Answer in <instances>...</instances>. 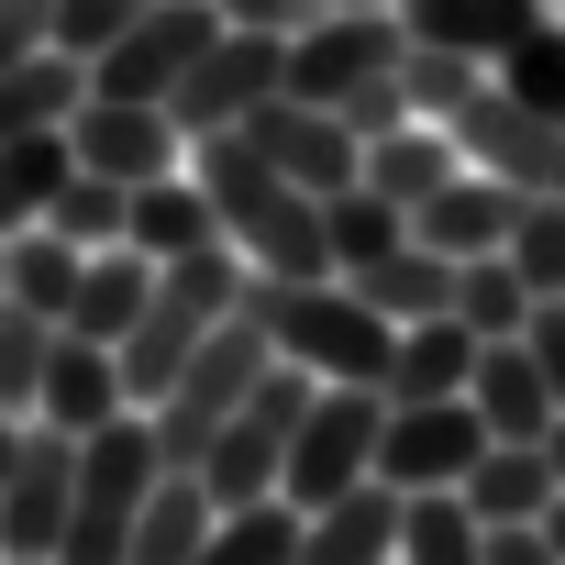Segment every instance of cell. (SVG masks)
I'll list each match as a JSON object with an SVG mask.
<instances>
[{
	"label": "cell",
	"mask_w": 565,
	"mask_h": 565,
	"mask_svg": "<svg viewBox=\"0 0 565 565\" xmlns=\"http://www.w3.org/2000/svg\"><path fill=\"white\" fill-rule=\"evenodd\" d=\"M189 178L211 189V222H222V244H233L244 266H266V277H333V244H322V189L277 178V167L244 145V122L189 134Z\"/></svg>",
	"instance_id": "6da1fadb"
},
{
	"label": "cell",
	"mask_w": 565,
	"mask_h": 565,
	"mask_svg": "<svg viewBox=\"0 0 565 565\" xmlns=\"http://www.w3.org/2000/svg\"><path fill=\"white\" fill-rule=\"evenodd\" d=\"M244 311L266 322V344L289 355V366L355 377V388H377L388 377V344H399V322L366 311L344 277H266V266H244Z\"/></svg>",
	"instance_id": "7a4b0ae2"
},
{
	"label": "cell",
	"mask_w": 565,
	"mask_h": 565,
	"mask_svg": "<svg viewBox=\"0 0 565 565\" xmlns=\"http://www.w3.org/2000/svg\"><path fill=\"white\" fill-rule=\"evenodd\" d=\"M167 477L145 411H111L100 433H78V488H67V532H56V565H122L134 521H145V488Z\"/></svg>",
	"instance_id": "3957f363"
},
{
	"label": "cell",
	"mask_w": 565,
	"mask_h": 565,
	"mask_svg": "<svg viewBox=\"0 0 565 565\" xmlns=\"http://www.w3.org/2000/svg\"><path fill=\"white\" fill-rule=\"evenodd\" d=\"M266 366H277V344H266V322L233 300V311H222V322L189 344V366L167 377V399H145V433H156V455H167V466H200V444L233 422V399H244Z\"/></svg>",
	"instance_id": "277c9868"
},
{
	"label": "cell",
	"mask_w": 565,
	"mask_h": 565,
	"mask_svg": "<svg viewBox=\"0 0 565 565\" xmlns=\"http://www.w3.org/2000/svg\"><path fill=\"white\" fill-rule=\"evenodd\" d=\"M311 388H322L311 366H289V355H277V366L233 399V422H222V433L200 444V466H189V477L211 488V510H233V499H266V488H277V466H289V433H300Z\"/></svg>",
	"instance_id": "5b68a950"
},
{
	"label": "cell",
	"mask_w": 565,
	"mask_h": 565,
	"mask_svg": "<svg viewBox=\"0 0 565 565\" xmlns=\"http://www.w3.org/2000/svg\"><path fill=\"white\" fill-rule=\"evenodd\" d=\"M377 433H388V388H355V377H322L300 433H289V466H277V499L322 510L333 488L377 477Z\"/></svg>",
	"instance_id": "8992f818"
},
{
	"label": "cell",
	"mask_w": 565,
	"mask_h": 565,
	"mask_svg": "<svg viewBox=\"0 0 565 565\" xmlns=\"http://www.w3.org/2000/svg\"><path fill=\"white\" fill-rule=\"evenodd\" d=\"M211 34H222V12H211V0H145V12H134V23L89 56V89H100V100H167Z\"/></svg>",
	"instance_id": "52a82bcc"
},
{
	"label": "cell",
	"mask_w": 565,
	"mask_h": 565,
	"mask_svg": "<svg viewBox=\"0 0 565 565\" xmlns=\"http://www.w3.org/2000/svg\"><path fill=\"white\" fill-rule=\"evenodd\" d=\"M277 78H289V34H255V23H222L200 56H189V78L167 89V111H178V134H222V122H244Z\"/></svg>",
	"instance_id": "ba28073f"
},
{
	"label": "cell",
	"mask_w": 565,
	"mask_h": 565,
	"mask_svg": "<svg viewBox=\"0 0 565 565\" xmlns=\"http://www.w3.org/2000/svg\"><path fill=\"white\" fill-rule=\"evenodd\" d=\"M399 12H366V0H322V12L289 34V78L277 89H300V100H344L355 78H377V67H399Z\"/></svg>",
	"instance_id": "9c48e42d"
},
{
	"label": "cell",
	"mask_w": 565,
	"mask_h": 565,
	"mask_svg": "<svg viewBox=\"0 0 565 565\" xmlns=\"http://www.w3.org/2000/svg\"><path fill=\"white\" fill-rule=\"evenodd\" d=\"M244 145L277 167V178H300V189H355V167H366V145L344 134V111L333 100H300V89H266L255 111H244Z\"/></svg>",
	"instance_id": "30bf717a"
},
{
	"label": "cell",
	"mask_w": 565,
	"mask_h": 565,
	"mask_svg": "<svg viewBox=\"0 0 565 565\" xmlns=\"http://www.w3.org/2000/svg\"><path fill=\"white\" fill-rule=\"evenodd\" d=\"M488 455V422L477 399H388V433H377V477L388 488H455L466 466Z\"/></svg>",
	"instance_id": "8fae6325"
},
{
	"label": "cell",
	"mask_w": 565,
	"mask_h": 565,
	"mask_svg": "<svg viewBox=\"0 0 565 565\" xmlns=\"http://www.w3.org/2000/svg\"><path fill=\"white\" fill-rule=\"evenodd\" d=\"M67 488H78V433L23 422V455H12V477H0V554H45V565H56Z\"/></svg>",
	"instance_id": "7c38bea8"
},
{
	"label": "cell",
	"mask_w": 565,
	"mask_h": 565,
	"mask_svg": "<svg viewBox=\"0 0 565 565\" xmlns=\"http://www.w3.org/2000/svg\"><path fill=\"white\" fill-rule=\"evenodd\" d=\"M444 134H455V156H466V167H488V178H510V189H554V167H565V122L521 111L499 78H488Z\"/></svg>",
	"instance_id": "4fadbf2b"
},
{
	"label": "cell",
	"mask_w": 565,
	"mask_h": 565,
	"mask_svg": "<svg viewBox=\"0 0 565 565\" xmlns=\"http://www.w3.org/2000/svg\"><path fill=\"white\" fill-rule=\"evenodd\" d=\"M67 156L134 189V178L178 167V156H189V134H178V111H167V100H100V89H89V100L67 111Z\"/></svg>",
	"instance_id": "5bb4252c"
},
{
	"label": "cell",
	"mask_w": 565,
	"mask_h": 565,
	"mask_svg": "<svg viewBox=\"0 0 565 565\" xmlns=\"http://www.w3.org/2000/svg\"><path fill=\"white\" fill-rule=\"evenodd\" d=\"M289 565H399V488L388 477H355L322 510H300V554Z\"/></svg>",
	"instance_id": "9a60e30c"
},
{
	"label": "cell",
	"mask_w": 565,
	"mask_h": 565,
	"mask_svg": "<svg viewBox=\"0 0 565 565\" xmlns=\"http://www.w3.org/2000/svg\"><path fill=\"white\" fill-rule=\"evenodd\" d=\"M521 200H532V189H510V178H488V167H455V178L411 211V244H433V255H499L510 222H521Z\"/></svg>",
	"instance_id": "2e32d148"
},
{
	"label": "cell",
	"mask_w": 565,
	"mask_h": 565,
	"mask_svg": "<svg viewBox=\"0 0 565 565\" xmlns=\"http://www.w3.org/2000/svg\"><path fill=\"white\" fill-rule=\"evenodd\" d=\"M122 244H134V255H156V266H167V255H189V244H222V222H211V189L189 178V156L122 189Z\"/></svg>",
	"instance_id": "e0dca14e"
},
{
	"label": "cell",
	"mask_w": 565,
	"mask_h": 565,
	"mask_svg": "<svg viewBox=\"0 0 565 565\" xmlns=\"http://www.w3.org/2000/svg\"><path fill=\"white\" fill-rule=\"evenodd\" d=\"M466 399H477L488 444H543V422H554V388H543V366H532V344H521V333L477 344V366H466Z\"/></svg>",
	"instance_id": "ac0fdd59"
},
{
	"label": "cell",
	"mask_w": 565,
	"mask_h": 565,
	"mask_svg": "<svg viewBox=\"0 0 565 565\" xmlns=\"http://www.w3.org/2000/svg\"><path fill=\"white\" fill-rule=\"evenodd\" d=\"M111 411H134V399H122V355L89 344V333H56L45 388H34V422H56V433H100Z\"/></svg>",
	"instance_id": "d6986e66"
},
{
	"label": "cell",
	"mask_w": 565,
	"mask_h": 565,
	"mask_svg": "<svg viewBox=\"0 0 565 565\" xmlns=\"http://www.w3.org/2000/svg\"><path fill=\"white\" fill-rule=\"evenodd\" d=\"M455 167H466V156H455V134L411 111V122H388V134H366V167H355V178H366L377 200H399V211H422V200H433V189H444Z\"/></svg>",
	"instance_id": "ffe728a7"
},
{
	"label": "cell",
	"mask_w": 565,
	"mask_h": 565,
	"mask_svg": "<svg viewBox=\"0 0 565 565\" xmlns=\"http://www.w3.org/2000/svg\"><path fill=\"white\" fill-rule=\"evenodd\" d=\"M145 289H156V255H134V244H89V266H78V300H67V322H56V333L122 344V333H134V311H145Z\"/></svg>",
	"instance_id": "44dd1931"
},
{
	"label": "cell",
	"mask_w": 565,
	"mask_h": 565,
	"mask_svg": "<svg viewBox=\"0 0 565 565\" xmlns=\"http://www.w3.org/2000/svg\"><path fill=\"white\" fill-rule=\"evenodd\" d=\"M78 266H89V244H67L56 222H23V233H0V300H23V311L67 322V300H78Z\"/></svg>",
	"instance_id": "7402d4cb"
},
{
	"label": "cell",
	"mask_w": 565,
	"mask_h": 565,
	"mask_svg": "<svg viewBox=\"0 0 565 565\" xmlns=\"http://www.w3.org/2000/svg\"><path fill=\"white\" fill-rule=\"evenodd\" d=\"M466 366H477V333L455 322V311H422V322H399V344H388V399H455L466 388Z\"/></svg>",
	"instance_id": "603a6c76"
},
{
	"label": "cell",
	"mask_w": 565,
	"mask_h": 565,
	"mask_svg": "<svg viewBox=\"0 0 565 565\" xmlns=\"http://www.w3.org/2000/svg\"><path fill=\"white\" fill-rule=\"evenodd\" d=\"M78 100H89V67H78L67 45L12 56V67H0V145H12V134H56Z\"/></svg>",
	"instance_id": "cb8c5ba5"
},
{
	"label": "cell",
	"mask_w": 565,
	"mask_h": 565,
	"mask_svg": "<svg viewBox=\"0 0 565 565\" xmlns=\"http://www.w3.org/2000/svg\"><path fill=\"white\" fill-rule=\"evenodd\" d=\"M532 12H554V0H399V34H411V45H455V56L488 67Z\"/></svg>",
	"instance_id": "d4e9b609"
},
{
	"label": "cell",
	"mask_w": 565,
	"mask_h": 565,
	"mask_svg": "<svg viewBox=\"0 0 565 565\" xmlns=\"http://www.w3.org/2000/svg\"><path fill=\"white\" fill-rule=\"evenodd\" d=\"M344 289L366 300V311H388V322H422V311H455V255H433V244H388V255H366Z\"/></svg>",
	"instance_id": "484cf974"
},
{
	"label": "cell",
	"mask_w": 565,
	"mask_h": 565,
	"mask_svg": "<svg viewBox=\"0 0 565 565\" xmlns=\"http://www.w3.org/2000/svg\"><path fill=\"white\" fill-rule=\"evenodd\" d=\"M455 488H466V510H477V521H543L565 477H554V455H543V444H488Z\"/></svg>",
	"instance_id": "4316f807"
},
{
	"label": "cell",
	"mask_w": 565,
	"mask_h": 565,
	"mask_svg": "<svg viewBox=\"0 0 565 565\" xmlns=\"http://www.w3.org/2000/svg\"><path fill=\"white\" fill-rule=\"evenodd\" d=\"M399 565H488V521L466 488H399Z\"/></svg>",
	"instance_id": "83f0119b"
},
{
	"label": "cell",
	"mask_w": 565,
	"mask_h": 565,
	"mask_svg": "<svg viewBox=\"0 0 565 565\" xmlns=\"http://www.w3.org/2000/svg\"><path fill=\"white\" fill-rule=\"evenodd\" d=\"M200 532H211V488H200L189 466H167V477L145 488V521H134L122 565H200Z\"/></svg>",
	"instance_id": "f1b7e54d"
},
{
	"label": "cell",
	"mask_w": 565,
	"mask_h": 565,
	"mask_svg": "<svg viewBox=\"0 0 565 565\" xmlns=\"http://www.w3.org/2000/svg\"><path fill=\"white\" fill-rule=\"evenodd\" d=\"M300 554V499H233V510H211V532H200V565H289Z\"/></svg>",
	"instance_id": "f546056e"
},
{
	"label": "cell",
	"mask_w": 565,
	"mask_h": 565,
	"mask_svg": "<svg viewBox=\"0 0 565 565\" xmlns=\"http://www.w3.org/2000/svg\"><path fill=\"white\" fill-rule=\"evenodd\" d=\"M488 78L521 100V111H543V122H565V23L554 12H532L499 56H488Z\"/></svg>",
	"instance_id": "4dcf8cb0"
},
{
	"label": "cell",
	"mask_w": 565,
	"mask_h": 565,
	"mask_svg": "<svg viewBox=\"0 0 565 565\" xmlns=\"http://www.w3.org/2000/svg\"><path fill=\"white\" fill-rule=\"evenodd\" d=\"M322 244H333V277H355L366 255L411 244V211H399V200H377V189L355 178V189H333V200H322Z\"/></svg>",
	"instance_id": "1f68e13d"
},
{
	"label": "cell",
	"mask_w": 565,
	"mask_h": 565,
	"mask_svg": "<svg viewBox=\"0 0 565 565\" xmlns=\"http://www.w3.org/2000/svg\"><path fill=\"white\" fill-rule=\"evenodd\" d=\"M67 167H78V156H67V122H56V134H12V145H0V233L45 222V200H56Z\"/></svg>",
	"instance_id": "d6a6232c"
},
{
	"label": "cell",
	"mask_w": 565,
	"mask_h": 565,
	"mask_svg": "<svg viewBox=\"0 0 565 565\" xmlns=\"http://www.w3.org/2000/svg\"><path fill=\"white\" fill-rule=\"evenodd\" d=\"M455 322H466L477 344H499V333L532 322V289H521L510 255H455Z\"/></svg>",
	"instance_id": "836d02e7"
},
{
	"label": "cell",
	"mask_w": 565,
	"mask_h": 565,
	"mask_svg": "<svg viewBox=\"0 0 565 565\" xmlns=\"http://www.w3.org/2000/svg\"><path fill=\"white\" fill-rule=\"evenodd\" d=\"M399 89H411V111H422V122H455V111L488 89V67H477V56H455V45H399Z\"/></svg>",
	"instance_id": "e575fe53"
},
{
	"label": "cell",
	"mask_w": 565,
	"mask_h": 565,
	"mask_svg": "<svg viewBox=\"0 0 565 565\" xmlns=\"http://www.w3.org/2000/svg\"><path fill=\"white\" fill-rule=\"evenodd\" d=\"M45 355H56V322H45V311H23V300H0V411H12V422H34Z\"/></svg>",
	"instance_id": "d590c367"
},
{
	"label": "cell",
	"mask_w": 565,
	"mask_h": 565,
	"mask_svg": "<svg viewBox=\"0 0 565 565\" xmlns=\"http://www.w3.org/2000/svg\"><path fill=\"white\" fill-rule=\"evenodd\" d=\"M499 255L521 266V289H532V300H543V289H565V189H532Z\"/></svg>",
	"instance_id": "8d00e7d4"
},
{
	"label": "cell",
	"mask_w": 565,
	"mask_h": 565,
	"mask_svg": "<svg viewBox=\"0 0 565 565\" xmlns=\"http://www.w3.org/2000/svg\"><path fill=\"white\" fill-rule=\"evenodd\" d=\"M45 222H56L67 244H122V178L67 167V178H56V200H45Z\"/></svg>",
	"instance_id": "74e56055"
},
{
	"label": "cell",
	"mask_w": 565,
	"mask_h": 565,
	"mask_svg": "<svg viewBox=\"0 0 565 565\" xmlns=\"http://www.w3.org/2000/svg\"><path fill=\"white\" fill-rule=\"evenodd\" d=\"M134 12H145V0H56V45H67V56L89 67V56H100V45H111V34H122Z\"/></svg>",
	"instance_id": "f35d334b"
},
{
	"label": "cell",
	"mask_w": 565,
	"mask_h": 565,
	"mask_svg": "<svg viewBox=\"0 0 565 565\" xmlns=\"http://www.w3.org/2000/svg\"><path fill=\"white\" fill-rule=\"evenodd\" d=\"M333 111H344V134L366 145V134H388V122H411V89H399V67H377V78H355V89H344Z\"/></svg>",
	"instance_id": "ab89813d"
},
{
	"label": "cell",
	"mask_w": 565,
	"mask_h": 565,
	"mask_svg": "<svg viewBox=\"0 0 565 565\" xmlns=\"http://www.w3.org/2000/svg\"><path fill=\"white\" fill-rule=\"evenodd\" d=\"M521 344H532V366H543V388L565 399V289H543V300H532V322H521Z\"/></svg>",
	"instance_id": "60d3db41"
},
{
	"label": "cell",
	"mask_w": 565,
	"mask_h": 565,
	"mask_svg": "<svg viewBox=\"0 0 565 565\" xmlns=\"http://www.w3.org/2000/svg\"><path fill=\"white\" fill-rule=\"evenodd\" d=\"M34 45H56V0H0V67Z\"/></svg>",
	"instance_id": "b9f144b4"
},
{
	"label": "cell",
	"mask_w": 565,
	"mask_h": 565,
	"mask_svg": "<svg viewBox=\"0 0 565 565\" xmlns=\"http://www.w3.org/2000/svg\"><path fill=\"white\" fill-rule=\"evenodd\" d=\"M488 565H565L543 521H488Z\"/></svg>",
	"instance_id": "7bdbcfd3"
},
{
	"label": "cell",
	"mask_w": 565,
	"mask_h": 565,
	"mask_svg": "<svg viewBox=\"0 0 565 565\" xmlns=\"http://www.w3.org/2000/svg\"><path fill=\"white\" fill-rule=\"evenodd\" d=\"M211 12H222V23H255V34H300L322 0H211Z\"/></svg>",
	"instance_id": "ee69618b"
},
{
	"label": "cell",
	"mask_w": 565,
	"mask_h": 565,
	"mask_svg": "<svg viewBox=\"0 0 565 565\" xmlns=\"http://www.w3.org/2000/svg\"><path fill=\"white\" fill-rule=\"evenodd\" d=\"M543 455H554V477H565V399H554V422H543Z\"/></svg>",
	"instance_id": "f6af8a7d"
},
{
	"label": "cell",
	"mask_w": 565,
	"mask_h": 565,
	"mask_svg": "<svg viewBox=\"0 0 565 565\" xmlns=\"http://www.w3.org/2000/svg\"><path fill=\"white\" fill-rule=\"evenodd\" d=\"M12 455H23V422H12V411H0V477H12Z\"/></svg>",
	"instance_id": "bcb514c9"
},
{
	"label": "cell",
	"mask_w": 565,
	"mask_h": 565,
	"mask_svg": "<svg viewBox=\"0 0 565 565\" xmlns=\"http://www.w3.org/2000/svg\"><path fill=\"white\" fill-rule=\"evenodd\" d=\"M543 532H554V554H565V488H554V510H543Z\"/></svg>",
	"instance_id": "7dc6e473"
},
{
	"label": "cell",
	"mask_w": 565,
	"mask_h": 565,
	"mask_svg": "<svg viewBox=\"0 0 565 565\" xmlns=\"http://www.w3.org/2000/svg\"><path fill=\"white\" fill-rule=\"evenodd\" d=\"M0 565H45V554H0Z\"/></svg>",
	"instance_id": "c3c4849f"
},
{
	"label": "cell",
	"mask_w": 565,
	"mask_h": 565,
	"mask_svg": "<svg viewBox=\"0 0 565 565\" xmlns=\"http://www.w3.org/2000/svg\"><path fill=\"white\" fill-rule=\"evenodd\" d=\"M366 12H399V0H366Z\"/></svg>",
	"instance_id": "681fc988"
},
{
	"label": "cell",
	"mask_w": 565,
	"mask_h": 565,
	"mask_svg": "<svg viewBox=\"0 0 565 565\" xmlns=\"http://www.w3.org/2000/svg\"><path fill=\"white\" fill-rule=\"evenodd\" d=\"M554 189H565V167H554Z\"/></svg>",
	"instance_id": "f907efd6"
}]
</instances>
